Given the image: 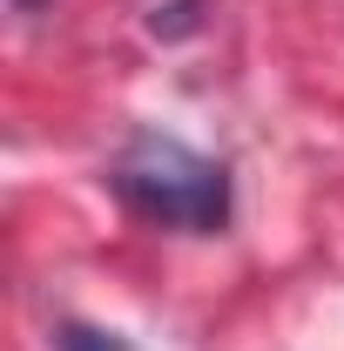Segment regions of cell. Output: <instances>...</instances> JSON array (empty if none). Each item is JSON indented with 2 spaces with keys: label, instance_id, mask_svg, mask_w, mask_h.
<instances>
[{
  "label": "cell",
  "instance_id": "1",
  "mask_svg": "<svg viewBox=\"0 0 344 351\" xmlns=\"http://www.w3.org/2000/svg\"><path fill=\"white\" fill-rule=\"evenodd\" d=\"M108 182H115V196L129 203L135 217H149V223L196 230V237H210V230L230 223V169L210 162V156H196L175 135L142 129L115 156V176Z\"/></svg>",
  "mask_w": 344,
  "mask_h": 351
},
{
  "label": "cell",
  "instance_id": "2",
  "mask_svg": "<svg viewBox=\"0 0 344 351\" xmlns=\"http://www.w3.org/2000/svg\"><path fill=\"white\" fill-rule=\"evenodd\" d=\"M54 345H61V351H129L115 331H95V324H61Z\"/></svg>",
  "mask_w": 344,
  "mask_h": 351
},
{
  "label": "cell",
  "instance_id": "3",
  "mask_svg": "<svg viewBox=\"0 0 344 351\" xmlns=\"http://www.w3.org/2000/svg\"><path fill=\"white\" fill-rule=\"evenodd\" d=\"M14 7H41V0H14Z\"/></svg>",
  "mask_w": 344,
  "mask_h": 351
}]
</instances>
